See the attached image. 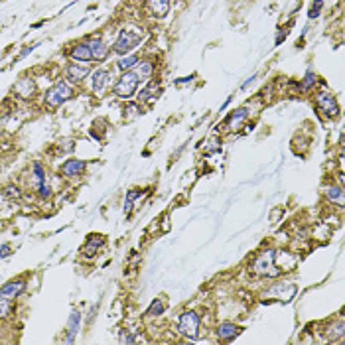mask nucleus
I'll use <instances>...</instances> for the list:
<instances>
[{
    "label": "nucleus",
    "instance_id": "obj_1",
    "mask_svg": "<svg viewBox=\"0 0 345 345\" xmlns=\"http://www.w3.org/2000/svg\"><path fill=\"white\" fill-rule=\"evenodd\" d=\"M142 42V30L138 28H122L118 32V38L113 46V52L118 54V56H126V54H132L134 48H138Z\"/></svg>",
    "mask_w": 345,
    "mask_h": 345
},
{
    "label": "nucleus",
    "instance_id": "obj_2",
    "mask_svg": "<svg viewBox=\"0 0 345 345\" xmlns=\"http://www.w3.org/2000/svg\"><path fill=\"white\" fill-rule=\"evenodd\" d=\"M251 270L257 274V276H266V278H274L280 274V268L276 266V253L274 251H264L260 253L255 262L251 264Z\"/></svg>",
    "mask_w": 345,
    "mask_h": 345
},
{
    "label": "nucleus",
    "instance_id": "obj_3",
    "mask_svg": "<svg viewBox=\"0 0 345 345\" xmlns=\"http://www.w3.org/2000/svg\"><path fill=\"white\" fill-rule=\"evenodd\" d=\"M138 83H140V77L136 75V71H122V75L118 77V81L115 83V95L118 99H132L136 89H138Z\"/></svg>",
    "mask_w": 345,
    "mask_h": 345
},
{
    "label": "nucleus",
    "instance_id": "obj_4",
    "mask_svg": "<svg viewBox=\"0 0 345 345\" xmlns=\"http://www.w3.org/2000/svg\"><path fill=\"white\" fill-rule=\"evenodd\" d=\"M71 95H73L71 85L65 83V81H58L52 89L46 91V97H44V99H46V105H48V107L58 109V107H61L65 101H69Z\"/></svg>",
    "mask_w": 345,
    "mask_h": 345
},
{
    "label": "nucleus",
    "instance_id": "obj_5",
    "mask_svg": "<svg viewBox=\"0 0 345 345\" xmlns=\"http://www.w3.org/2000/svg\"><path fill=\"white\" fill-rule=\"evenodd\" d=\"M200 327H201V319L196 312H184L180 316V321H178V331L188 337V339H198L200 337Z\"/></svg>",
    "mask_w": 345,
    "mask_h": 345
},
{
    "label": "nucleus",
    "instance_id": "obj_6",
    "mask_svg": "<svg viewBox=\"0 0 345 345\" xmlns=\"http://www.w3.org/2000/svg\"><path fill=\"white\" fill-rule=\"evenodd\" d=\"M316 101H317V107H319V111H323V115H325V116L333 118V116H337V115H339V107H337V101H335V97H333L331 93H319Z\"/></svg>",
    "mask_w": 345,
    "mask_h": 345
},
{
    "label": "nucleus",
    "instance_id": "obj_7",
    "mask_svg": "<svg viewBox=\"0 0 345 345\" xmlns=\"http://www.w3.org/2000/svg\"><path fill=\"white\" fill-rule=\"evenodd\" d=\"M87 168V162L85 160H79V158H69L63 162L61 166V174L67 176V178H75V176H81Z\"/></svg>",
    "mask_w": 345,
    "mask_h": 345
},
{
    "label": "nucleus",
    "instance_id": "obj_8",
    "mask_svg": "<svg viewBox=\"0 0 345 345\" xmlns=\"http://www.w3.org/2000/svg\"><path fill=\"white\" fill-rule=\"evenodd\" d=\"M91 73V69H89V65H85V63H69L67 67H65V75H67V79L71 81V83H81L87 75Z\"/></svg>",
    "mask_w": 345,
    "mask_h": 345
},
{
    "label": "nucleus",
    "instance_id": "obj_9",
    "mask_svg": "<svg viewBox=\"0 0 345 345\" xmlns=\"http://www.w3.org/2000/svg\"><path fill=\"white\" fill-rule=\"evenodd\" d=\"M268 296H278L280 302H290L294 296H296V286L292 282H280V284H274L270 290H268Z\"/></svg>",
    "mask_w": 345,
    "mask_h": 345
},
{
    "label": "nucleus",
    "instance_id": "obj_10",
    "mask_svg": "<svg viewBox=\"0 0 345 345\" xmlns=\"http://www.w3.org/2000/svg\"><path fill=\"white\" fill-rule=\"evenodd\" d=\"M111 79H113L111 71H107V69H97V71L91 73V89H93L95 93H101V91L107 89V85H111Z\"/></svg>",
    "mask_w": 345,
    "mask_h": 345
},
{
    "label": "nucleus",
    "instance_id": "obj_11",
    "mask_svg": "<svg viewBox=\"0 0 345 345\" xmlns=\"http://www.w3.org/2000/svg\"><path fill=\"white\" fill-rule=\"evenodd\" d=\"M249 109L247 107H241V109H235L229 116H227V120H225V126L227 128H231V130H237V128H241L243 126V122L249 118Z\"/></svg>",
    "mask_w": 345,
    "mask_h": 345
},
{
    "label": "nucleus",
    "instance_id": "obj_12",
    "mask_svg": "<svg viewBox=\"0 0 345 345\" xmlns=\"http://www.w3.org/2000/svg\"><path fill=\"white\" fill-rule=\"evenodd\" d=\"M69 56H71V59L81 61V63H87V61L93 59V54H91L89 44H75V46L69 50Z\"/></svg>",
    "mask_w": 345,
    "mask_h": 345
},
{
    "label": "nucleus",
    "instance_id": "obj_13",
    "mask_svg": "<svg viewBox=\"0 0 345 345\" xmlns=\"http://www.w3.org/2000/svg\"><path fill=\"white\" fill-rule=\"evenodd\" d=\"M79 325H81V312H79V310H71V316H69V321H67V337H65V343H73L75 335L79 333Z\"/></svg>",
    "mask_w": 345,
    "mask_h": 345
},
{
    "label": "nucleus",
    "instance_id": "obj_14",
    "mask_svg": "<svg viewBox=\"0 0 345 345\" xmlns=\"http://www.w3.org/2000/svg\"><path fill=\"white\" fill-rule=\"evenodd\" d=\"M26 290V282L24 280H10L6 282L2 288H0V296H6V298H16Z\"/></svg>",
    "mask_w": 345,
    "mask_h": 345
},
{
    "label": "nucleus",
    "instance_id": "obj_15",
    "mask_svg": "<svg viewBox=\"0 0 345 345\" xmlns=\"http://www.w3.org/2000/svg\"><path fill=\"white\" fill-rule=\"evenodd\" d=\"M89 48H91V54H93V59H97V61H103V59H107V56H109V46L97 36V38H93L91 42H89Z\"/></svg>",
    "mask_w": 345,
    "mask_h": 345
},
{
    "label": "nucleus",
    "instance_id": "obj_16",
    "mask_svg": "<svg viewBox=\"0 0 345 345\" xmlns=\"http://www.w3.org/2000/svg\"><path fill=\"white\" fill-rule=\"evenodd\" d=\"M239 327L233 323V321H223L219 327H217V335H219V339L221 341H231V339H235L237 335H239Z\"/></svg>",
    "mask_w": 345,
    "mask_h": 345
},
{
    "label": "nucleus",
    "instance_id": "obj_17",
    "mask_svg": "<svg viewBox=\"0 0 345 345\" xmlns=\"http://www.w3.org/2000/svg\"><path fill=\"white\" fill-rule=\"evenodd\" d=\"M103 245H105L103 235H89V237H87V243H85V249H83L85 257H93V253H97Z\"/></svg>",
    "mask_w": 345,
    "mask_h": 345
},
{
    "label": "nucleus",
    "instance_id": "obj_18",
    "mask_svg": "<svg viewBox=\"0 0 345 345\" xmlns=\"http://www.w3.org/2000/svg\"><path fill=\"white\" fill-rule=\"evenodd\" d=\"M14 91H16V93H18L20 97L28 99V97H32V95H34V91H36V85H34V81H32V79L24 77V79H20V81L16 83Z\"/></svg>",
    "mask_w": 345,
    "mask_h": 345
},
{
    "label": "nucleus",
    "instance_id": "obj_19",
    "mask_svg": "<svg viewBox=\"0 0 345 345\" xmlns=\"http://www.w3.org/2000/svg\"><path fill=\"white\" fill-rule=\"evenodd\" d=\"M148 4L156 18H164L170 12V0H148Z\"/></svg>",
    "mask_w": 345,
    "mask_h": 345
},
{
    "label": "nucleus",
    "instance_id": "obj_20",
    "mask_svg": "<svg viewBox=\"0 0 345 345\" xmlns=\"http://www.w3.org/2000/svg\"><path fill=\"white\" fill-rule=\"evenodd\" d=\"M138 61H140V58H138L136 54H126V56H122V58L116 61V67H118L120 71H130V69L136 67Z\"/></svg>",
    "mask_w": 345,
    "mask_h": 345
},
{
    "label": "nucleus",
    "instance_id": "obj_21",
    "mask_svg": "<svg viewBox=\"0 0 345 345\" xmlns=\"http://www.w3.org/2000/svg\"><path fill=\"white\" fill-rule=\"evenodd\" d=\"M136 75L140 77V81L142 79H148V77H152V73H154V63L152 61H148V59H142V61H138L136 63Z\"/></svg>",
    "mask_w": 345,
    "mask_h": 345
},
{
    "label": "nucleus",
    "instance_id": "obj_22",
    "mask_svg": "<svg viewBox=\"0 0 345 345\" xmlns=\"http://www.w3.org/2000/svg\"><path fill=\"white\" fill-rule=\"evenodd\" d=\"M343 333H345V323H343V319H339V321H335L333 325L327 327V339H331V341L341 339Z\"/></svg>",
    "mask_w": 345,
    "mask_h": 345
},
{
    "label": "nucleus",
    "instance_id": "obj_23",
    "mask_svg": "<svg viewBox=\"0 0 345 345\" xmlns=\"http://www.w3.org/2000/svg\"><path fill=\"white\" fill-rule=\"evenodd\" d=\"M138 198H142V192H140V190H130V192L126 194V200H124V213H126V215L132 211V205H134V201H136Z\"/></svg>",
    "mask_w": 345,
    "mask_h": 345
},
{
    "label": "nucleus",
    "instance_id": "obj_24",
    "mask_svg": "<svg viewBox=\"0 0 345 345\" xmlns=\"http://www.w3.org/2000/svg\"><path fill=\"white\" fill-rule=\"evenodd\" d=\"M164 310H166V306H164V300H154L152 304H150V308L146 310V316L148 317H156V316H162L164 314Z\"/></svg>",
    "mask_w": 345,
    "mask_h": 345
},
{
    "label": "nucleus",
    "instance_id": "obj_25",
    "mask_svg": "<svg viewBox=\"0 0 345 345\" xmlns=\"http://www.w3.org/2000/svg\"><path fill=\"white\" fill-rule=\"evenodd\" d=\"M32 168H34V180H36V186L44 184V182L48 180V174H46V170H44L42 162H34Z\"/></svg>",
    "mask_w": 345,
    "mask_h": 345
},
{
    "label": "nucleus",
    "instance_id": "obj_26",
    "mask_svg": "<svg viewBox=\"0 0 345 345\" xmlns=\"http://www.w3.org/2000/svg\"><path fill=\"white\" fill-rule=\"evenodd\" d=\"M156 89H158L156 83H148V85L138 93V97H140L142 101H154V93H156ZM156 95H158V93H156Z\"/></svg>",
    "mask_w": 345,
    "mask_h": 345
},
{
    "label": "nucleus",
    "instance_id": "obj_27",
    "mask_svg": "<svg viewBox=\"0 0 345 345\" xmlns=\"http://www.w3.org/2000/svg\"><path fill=\"white\" fill-rule=\"evenodd\" d=\"M325 196H327L329 201H339L343 198V188L341 186H331V188H327Z\"/></svg>",
    "mask_w": 345,
    "mask_h": 345
},
{
    "label": "nucleus",
    "instance_id": "obj_28",
    "mask_svg": "<svg viewBox=\"0 0 345 345\" xmlns=\"http://www.w3.org/2000/svg\"><path fill=\"white\" fill-rule=\"evenodd\" d=\"M316 81H317V75L314 73V69H308L304 75V81H302V89H310L312 85H316Z\"/></svg>",
    "mask_w": 345,
    "mask_h": 345
},
{
    "label": "nucleus",
    "instance_id": "obj_29",
    "mask_svg": "<svg viewBox=\"0 0 345 345\" xmlns=\"http://www.w3.org/2000/svg\"><path fill=\"white\" fill-rule=\"evenodd\" d=\"M321 8H323V0H316V2L312 4V8H310V12H308V18H310V20L317 18L319 12H321Z\"/></svg>",
    "mask_w": 345,
    "mask_h": 345
},
{
    "label": "nucleus",
    "instance_id": "obj_30",
    "mask_svg": "<svg viewBox=\"0 0 345 345\" xmlns=\"http://www.w3.org/2000/svg\"><path fill=\"white\" fill-rule=\"evenodd\" d=\"M38 194H40V198H42L44 201L50 200V198H52V188H50V184H48V182L40 184V186H38Z\"/></svg>",
    "mask_w": 345,
    "mask_h": 345
},
{
    "label": "nucleus",
    "instance_id": "obj_31",
    "mask_svg": "<svg viewBox=\"0 0 345 345\" xmlns=\"http://www.w3.org/2000/svg\"><path fill=\"white\" fill-rule=\"evenodd\" d=\"M10 312V300L6 296H0V317H6Z\"/></svg>",
    "mask_w": 345,
    "mask_h": 345
},
{
    "label": "nucleus",
    "instance_id": "obj_32",
    "mask_svg": "<svg viewBox=\"0 0 345 345\" xmlns=\"http://www.w3.org/2000/svg\"><path fill=\"white\" fill-rule=\"evenodd\" d=\"M4 196H6V198H12V200H14V198H18V196H20V192H18V188H14V186H8V188L4 190Z\"/></svg>",
    "mask_w": 345,
    "mask_h": 345
},
{
    "label": "nucleus",
    "instance_id": "obj_33",
    "mask_svg": "<svg viewBox=\"0 0 345 345\" xmlns=\"http://www.w3.org/2000/svg\"><path fill=\"white\" fill-rule=\"evenodd\" d=\"M120 341H122V343H134V341H136V337H134V335H130L128 331H126V333L122 331V333H120Z\"/></svg>",
    "mask_w": 345,
    "mask_h": 345
},
{
    "label": "nucleus",
    "instance_id": "obj_34",
    "mask_svg": "<svg viewBox=\"0 0 345 345\" xmlns=\"http://www.w3.org/2000/svg\"><path fill=\"white\" fill-rule=\"evenodd\" d=\"M6 257H10V245H0V259H6Z\"/></svg>",
    "mask_w": 345,
    "mask_h": 345
},
{
    "label": "nucleus",
    "instance_id": "obj_35",
    "mask_svg": "<svg viewBox=\"0 0 345 345\" xmlns=\"http://www.w3.org/2000/svg\"><path fill=\"white\" fill-rule=\"evenodd\" d=\"M36 48H38V44H34V46H28V48H26V50H24V52H22V54L18 56V59H24V58H26L28 54H32V52H34Z\"/></svg>",
    "mask_w": 345,
    "mask_h": 345
},
{
    "label": "nucleus",
    "instance_id": "obj_36",
    "mask_svg": "<svg viewBox=\"0 0 345 345\" xmlns=\"http://www.w3.org/2000/svg\"><path fill=\"white\" fill-rule=\"evenodd\" d=\"M192 79H194V75H190V77H182L180 81H176V85H186V83H192Z\"/></svg>",
    "mask_w": 345,
    "mask_h": 345
},
{
    "label": "nucleus",
    "instance_id": "obj_37",
    "mask_svg": "<svg viewBox=\"0 0 345 345\" xmlns=\"http://www.w3.org/2000/svg\"><path fill=\"white\" fill-rule=\"evenodd\" d=\"M255 79H257V73H253V75H251V77H247V81H245V83H243V89H247V87H249V85H251V83H253V81H255Z\"/></svg>",
    "mask_w": 345,
    "mask_h": 345
}]
</instances>
